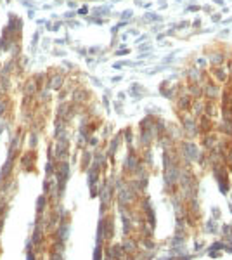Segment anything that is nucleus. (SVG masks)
<instances>
[{"mask_svg":"<svg viewBox=\"0 0 232 260\" xmlns=\"http://www.w3.org/2000/svg\"><path fill=\"white\" fill-rule=\"evenodd\" d=\"M198 128H199V132L201 134H208L210 130H212V123H213V118H210L206 115H201L199 116V121H198Z\"/></svg>","mask_w":232,"mask_h":260,"instance_id":"f257e3e1","label":"nucleus"},{"mask_svg":"<svg viewBox=\"0 0 232 260\" xmlns=\"http://www.w3.org/2000/svg\"><path fill=\"white\" fill-rule=\"evenodd\" d=\"M191 106H192V96L191 94L180 96V99H178V109L180 111H189V109H191Z\"/></svg>","mask_w":232,"mask_h":260,"instance_id":"f03ea898","label":"nucleus"},{"mask_svg":"<svg viewBox=\"0 0 232 260\" xmlns=\"http://www.w3.org/2000/svg\"><path fill=\"white\" fill-rule=\"evenodd\" d=\"M212 75H213V78H215L218 83H223V82H227V78H229L227 70H223V68H220V66H217L215 70H212Z\"/></svg>","mask_w":232,"mask_h":260,"instance_id":"7ed1b4c3","label":"nucleus"},{"mask_svg":"<svg viewBox=\"0 0 232 260\" xmlns=\"http://www.w3.org/2000/svg\"><path fill=\"white\" fill-rule=\"evenodd\" d=\"M217 113H218V107H217L215 101H206L204 102V115L213 118V116H217Z\"/></svg>","mask_w":232,"mask_h":260,"instance_id":"20e7f679","label":"nucleus"},{"mask_svg":"<svg viewBox=\"0 0 232 260\" xmlns=\"http://www.w3.org/2000/svg\"><path fill=\"white\" fill-rule=\"evenodd\" d=\"M225 59H227V56L223 52H215V54L210 56V62H212L213 66H220V64H223Z\"/></svg>","mask_w":232,"mask_h":260,"instance_id":"39448f33","label":"nucleus"},{"mask_svg":"<svg viewBox=\"0 0 232 260\" xmlns=\"http://www.w3.org/2000/svg\"><path fill=\"white\" fill-rule=\"evenodd\" d=\"M189 92H191L192 97L201 99L203 97V85L201 83H191V85H189Z\"/></svg>","mask_w":232,"mask_h":260,"instance_id":"423d86ee","label":"nucleus"},{"mask_svg":"<svg viewBox=\"0 0 232 260\" xmlns=\"http://www.w3.org/2000/svg\"><path fill=\"white\" fill-rule=\"evenodd\" d=\"M192 109H194V115L196 116H201V115H204V102H201V101H192Z\"/></svg>","mask_w":232,"mask_h":260,"instance_id":"0eeeda50","label":"nucleus"},{"mask_svg":"<svg viewBox=\"0 0 232 260\" xmlns=\"http://www.w3.org/2000/svg\"><path fill=\"white\" fill-rule=\"evenodd\" d=\"M227 75H229V78H230V82H232V59L229 61V66H227Z\"/></svg>","mask_w":232,"mask_h":260,"instance_id":"6e6552de","label":"nucleus"},{"mask_svg":"<svg viewBox=\"0 0 232 260\" xmlns=\"http://www.w3.org/2000/svg\"><path fill=\"white\" fill-rule=\"evenodd\" d=\"M212 21H215V23H218V21H220V14H213V16H212Z\"/></svg>","mask_w":232,"mask_h":260,"instance_id":"1a4fd4ad","label":"nucleus"},{"mask_svg":"<svg viewBox=\"0 0 232 260\" xmlns=\"http://www.w3.org/2000/svg\"><path fill=\"white\" fill-rule=\"evenodd\" d=\"M196 62H198V64H199V66H204V64H206V61H204V59H203V57H199V59H198V61H196Z\"/></svg>","mask_w":232,"mask_h":260,"instance_id":"9d476101","label":"nucleus"},{"mask_svg":"<svg viewBox=\"0 0 232 260\" xmlns=\"http://www.w3.org/2000/svg\"><path fill=\"white\" fill-rule=\"evenodd\" d=\"M123 17H132V11H125V12H123Z\"/></svg>","mask_w":232,"mask_h":260,"instance_id":"9b49d317","label":"nucleus"},{"mask_svg":"<svg viewBox=\"0 0 232 260\" xmlns=\"http://www.w3.org/2000/svg\"><path fill=\"white\" fill-rule=\"evenodd\" d=\"M189 11L194 12V11H199V7H198V5H191V7H189Z\"/></svg>","mask_w":232,"mask_h":260,"instance_id":"f8f14e48","label":"nucleus"},{"mask_svg":"<svg viewBox=\"0 0 232 260\" xmlns=\"http://www.w3.org/2000/svg\"><path fill=\"white\" fill-rule=\"evenodd\" d=\"M227 35H229V30H223V31L220 33V36H227Z\"/></svg>","mask_w":232,"mask_h":260,"instance_id":"ddd939ff","label":"nucleus"},{"mask_svg":"<svg viewBox=\"0 0 232 260\" xmlns=\"http://www.w3.org/2000/svg\"><path fill=\"white\" fill-rule=\"evenodd\" d=\"M213 2H215L217 5H223V0H213Z\"/></svg>","mask_w":232,"mask_h":260,"instance_id":"4468645a","label":"nucleus"}]
</instances>
